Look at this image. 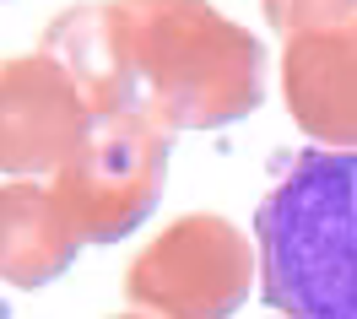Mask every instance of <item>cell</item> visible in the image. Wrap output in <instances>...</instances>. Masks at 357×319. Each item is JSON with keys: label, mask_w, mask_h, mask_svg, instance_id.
I'll list each match as a JSON object with an SVG mask.
<instances>
[{"label": "cell", "mask_w": 357, "mask_h": 319, "mask_svg": "<svg viewBox=\"0 0 357 319\" xmlns=\"http://www.w3.org/2000/svg\"><path fill=\"white\" fill-rule=\"evenodd\" d=\"M260 297L282 319H357V152H298L260 211Z\"/></svg>", "instance_id": "cell-1"}]
</instances>
